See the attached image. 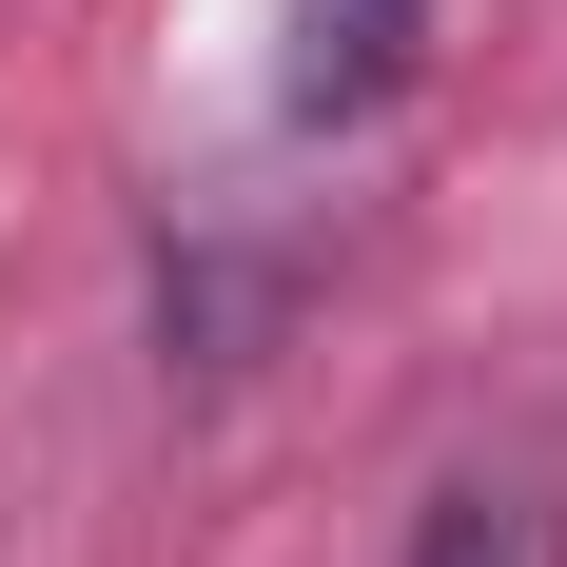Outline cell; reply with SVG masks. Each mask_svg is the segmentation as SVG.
<instances>
[{
    "label": "cell",
    "mask_w": 567,
    "mask_h": 567,
    "mask_svg": "<svg viewBox=\"0 0 567 567\" xmlns=\"http://www.w3.org/2000/svg\"><path fill=\"white\" fill-rule=\"evenodd\" d=\"M411 59H431V0H293V79L275 99L333 137V117H392L411 99Z\"/></svg>",
    "instance_id": "cell-1"
},
{
    "label": "cell",
    "mask_w": 567,
    "mask_h": 567,
    "mask_svg": "<svg viewBox=\"0 0 567 567\" xmlns=\"http://www.w3.org/2000/svg\"><path fill=\"white\" fill-rule=\"evenodd\" d=\"M411 567H567V489H528V470H451V489L411 509Z\"/></svg>",
    "instance_id": "cell-2"
}]
</instances>
